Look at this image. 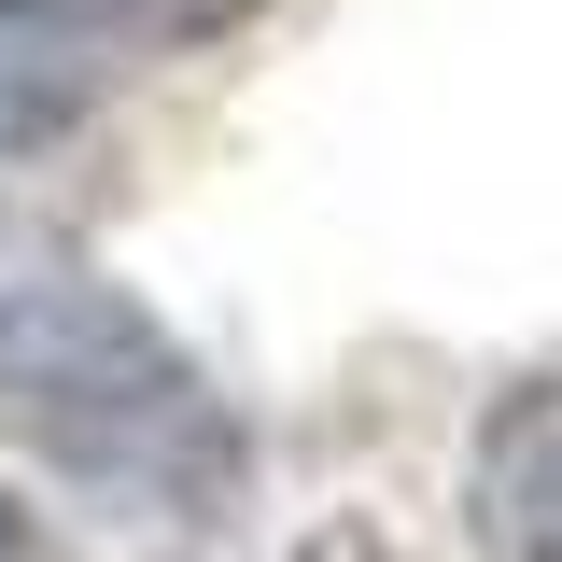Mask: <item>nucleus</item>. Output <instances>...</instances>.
Returning <instances> with one entry per match:
<instances>
[{"instance_id": "obj_1", "label": "nucleus", "mask_w": 562, "mask_h": 562, "mask_svg": "<svg viewBox=\"0 0 562 562\" xmlns=\"http://www.w3.org/2000/svg\"><path fill=\"white\" fill-rule=\"evenodd\" d=\"M14 422H29L43 450H70V464H99V479H127V422L155 450H183V436L211 450L198 380L140 338L113 295H85V281L29 310V338H14Z\"/></svg>"}, {"instance_id": "obj_2", "label": "nucleus", "mask_w": 562, "mask_h": 562, "mask_svg": "<svg viewBox=\"0 0 562 562\" xmlns=\"http://www.w3.org/2000/svg\"><path fill=\"white\" fill-rule=\"evenodd\" d=\"M464 506H479L492 562H562V380H520V394L479 422Z\"/></svg>"}, {"instance_id": "obj_3", "label": "nucleus", "mask_w": 562, "mask_h": 562, "mask_svg": "<svg viewBox=\"0 0 562 562\" xmlns=\"http://www.w3.org/2000/svg\"><path fill=\"white\" fill-rule=\"evenodd\" d=\"M43 14H70L85 43H211V29L268 14V0H43Z\"/></svg>"}, {"instance_id": "obj_4", "label": "nucleus", "mask_w": 562, "mask_h": 562, "mask_svg": "<svg viewBox=\"0 0 562 562\" xmlns=\"http://www.w3.org/2000/svg\"><path fill=\"white\" fill-rule=\"evenodd\" d=\"M0 562H43V549H29V506H14V492H0Z\"/></svg>"}]
</instances>
